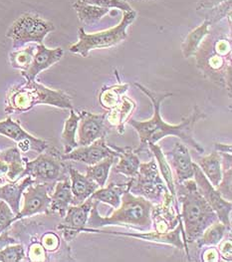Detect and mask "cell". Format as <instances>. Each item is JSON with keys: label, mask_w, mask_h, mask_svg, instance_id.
<instances>
[{"label": "cell", "mask_w": 232, "mask_h": 262, "mask_svg": "<svg viewBox=\"0 0 232 262\" xmlns=\"http://www.w3.org/2000/svg\"><path fill=\"white\" fill-rule=\"evenodd\" d=\"M148 149L152 151V154L154 155V157L156 160V164L157 167L160 170V173L165 180V182L168 185V189L171 192L172 195L175 196L176 192H175V184H174V176L172 172L171 166L168 163V160L165 157V154L161 151L160 147L156 146L155 144L153 143H149L148 144Z\"/></svg>", "instance_id": "f546056e"}, {"label": "cell", "mask_w": 232, "mask_h": 262, "mask_svg": "<svg viewBox=\"0 0 232 262\" xmlns=\"http://www.w3.org/2000/svg\"><path fill=\"white\" fill-rule=\"evenodd\" d=\"M165 157L175 172L176 184L194 178V162L189 149L183 144L176 142L173 150L165 152Z\"/></svg>", "instance_id": "2e32d148"}, {"label": "cell", "mask_w": 232, "mask_h": 262, "mask_svg": "<svg viewBox=\"0 0 232 262\" xmlns=\"http://www.w3.org/2000/svg\"><path fill=\"white\" fill-rule=\"evenodd\" d=\"M135 17L136 12L135 10L125 11L123 12V18L121 22L115 27L108 30L87 33L83 27L79 28V41L70 46L69 51L82 57H88L92 50L106 49L116 46L127 39V28L135 21Z\"/></svg>", "instance_id": "5b68a950"}, {"label": "cell", "mask_w": 232, "mask_h": 262, "mask_svg": "<svg viewBox=\"0 0 232 262\" xmlns=\"http://www.w3.org/2000/svg\"><path fill=\"white\" fill-rule=\"evenodd\" d=\"M228 230V228L220 222H216L213 225L207 227L203 233L200 235L198 239H196L198 247L202 246H211L219 244L222 238L225 235V232ZM230 231V230H228Z\"/></svg>", "instance_id": "d6a6232c"}, {"label": "cell", "mask_w": 232, "mask_h": 262, "mask_svg": "<svg viewBox=\"0 0 232 262\" xmlns=\"http://www.w3.org/2000/svg\"><path fill=\"white\" fill-rule=\"evenodd\" d=\"M219 252H220V254L222 255V257H223L225 260L231 261V242L228 241V242H224L223 244H221V245H220V248H219Z\"/></svg>", "instance_id": "60d3db41"}, {"label": "cell", "mask_w": 232, "mask_h": 262, "mask_svg": "<svg viewBox=\"0 0 232 262\" xmlns=\"http://www.w3.org/2000/svg\"><path fill=\"white\" fill-rule=\"evenodd\" d=\"M97 206L98 202H95L87 222L91 228L109 225H128L140 229H151L154 204L143 196L133 194L129 190L122 195L121 205L112 215L108 217L101 216L98 212Z\"/></svg>", "instance_id": "277c9868"}, {"label": "cell", "mask_w": 232, "mask_h": 262, "mask_svg": "<svg viewBox=\"0 0 232 262\" xmlns=\"http://www.w3.org/2000/svg\"><path fill=\"white\" fill-rule=\"evenodd\" d=\"M14 212L4 201L0 202V233L14 223Z\"/></svg>", "instance_id": "d590c367"}, {"label": "cell", "mask_w": 232, "mask_h": 262, "mask_svg": "<svg viewBox=\"0 0 232 262\" xmlns=\"http://www.w3.org/2000/svg\"><path fill=\"white\" fill-rule=\"evenodd\" d=\"M64 169L62 157L57 151L44 150L33 161L26 159L23 176L31 177L35 183L54 184L64 176Z\"/></svg>", "instance_id": "ba28073f"}, {"label": "cell", "mask_w": 232, "mask_h": 262, "mask_svg": "<svg viewBox=\"0 0 232 262\" xmlns=\"http://www.w3.org/2000/svg\"><path fill=\"white\" fill-rule=\"evenodd\" d=\"M37 105H48L60 109H73L71 98L62 90H54L34 81H25L11 87L5 99V112H28Z\"/></svg>", "instance_id": "3957f363"}, {"label": "cell", "mask_w": 232, "mask_h": 262, "mask_svg": "<svg viewBox=\"0 0 232 262\" xmlns=\"http://www.w3.org/2000/svg\"><path fill=\"white\" fill-rule=\"evenodd\" d=\"M0 159L5 161L8 165V171L6 173V180L9 183L17 182L24 178L26 159L21 157V151L18 148H9L0 151Z\"/></svg>", "instance_id": "603a6c76"}, {"label": "cell", "mask_w": 232, "mask_h": 262, "mask_svg": "<svg viewBox=\"0 0 232 262\" xmlns=\"http://www.w3.org/2000/svg\"><path fill=\"white\" fill-rule=\"evenodd\" d=\"M59 244L60 242H59L58 236L53 232H48L44 234L42 237V246L44 247L45 250L54 251L58 248Z\"/></svg>", "instance_id": "8d00e7d4"}, {"label": "cell", "mask_w": 232, "mask_h": 262, "mask_svg": "<svg viewBox=\"0 0 232 262\" xmlns=\"http://www.w3.org/2000/svg\"><path fill=\"white\" fill-rule=\"evenodd\" d=\"M215 150L218 151L219 154H231V145H226V144H215Z\"/></svg>", "instance_id": "ee69618b"}, {"label": "cell", "mask_w": 232, "mask_h": 262, "mask_svg": "<svg viewBox=\"0 0 232 262\" xmlns=\"http://www.w3.org/2000/svg\"><path fill=\"white\" fill-rule=\"evenodd\" d=\"M176 185L175 192L181 205L180 217L183 220L185 241L194 243L207 227L219 221L213 207L199 192L194 181L191 179Z\"/></svg>", "instance_id": "7a4b0ae2"}, {"label": "cell", "mask_w": 232, "mask_h": 262, "mask_svg": "<svg viewBox=\"0 0 232 262\" xmlns=\"http://www.w3.org/2000/svg\"><path fill=\"white\" fill-rule=\"evenodd\" d=\"M83 231L86 232H101V233H108L113 235H120V236H131L135 238H140L143 241L148 242H154L158 244H172L179 249L184 248V244L180 239V234H183V239L185 241L184 231L182 228V224L179 223L176 227H174L173 230L167 231V232H142V233H129V232H117V231H103L99 230L97 228H90V227H84ZM82 231V232H83Z\"/></svg>", "instance_id": "9a60e30c"}, {"label": "cell", "mask_w": 232, "mask_h": 262, "mask_svg": "<svg viewBox=\"0 0 232 262\" xmlns=\"http://www.w3.org/2000/svg\"><path fill=\"white\" fill-rule=\"evenodd\" d=\"M111 156L118 158V152L106 143V138H101L91 145L80 146L61 157L63 161H75L92 166Z\"/></svg>", "instance_id": "5bb4252c"}, {"label": "cell", "mask_w": 232, "mask_h": 262, "mask_svg": "<svg viewBox=\"0 0 232 262\" xmlns=\"http://www.w3.org/2000/svg\"><path fill=\"white\" fill-rule=\"evenodd\" d=\"M53 184L35 183L27 187L23 193V206L14 216V222L38 213H50L51 198L49 195Z\"/></svg>", "instance_id": "30bf717a"}, {"label": "cell", "mask_w": 232, "mask_h": 262, "mask_svg": "<svg viewBox=\"0 0 232 262\" xmlns=\"http://www.w3.org/2000/svg\"><path fill=\"white\" fill-rule=\"evenodd\" d=\"M32 184H35V181L31 177L25 176L17 182H8V184L0 187V200L10 206L15 215L20 211V201L23 191Z\"/></svg>", "instance_id": "d6986e66"}, {"label": "cell", "mask_w": 232, "mask_h": 262, "mask_svg": "<svg viewBox=\"0 0 232 262\" xmlns=\"http://www.w3.org/2000/svg\"><path fill=\"white\" fill-rule=\"evenodd\" d=\"M204 261H218L219 260V252L215 248H211L204 251L203 253Z\"/></svg>", "instance_id": "7bdbcfd3"}, {"label": "cell", "mask_w": 232, "mask_h": 262, "mask_svg": "<svg viewBox=\"0 0 232 262\" xmlns=\"http://www.w3.org/2000/svg\"><path fill=\"white\" fill-rule=\"evenodd\" d=\"M115 158H117V157L111 156V157H108V158L102 160L101 162H99L95 165L89 166L87 168V174L86 176L89 179L96 182L99 185V187H105V185L107 183V180H108V177H109L110 169H111L114 162H115Z\"/></svg>", "instance_id": "1f68e13d"}, {"label": "cell", "mask_w": 232, "mask_h": 262, "mask_svg": "<svg viewBox=\"0 0 232 262\" xmlns=\"http://www.w3.org/2000/svg\"><path fill=\"white\" fill-rule=\"evenodd\" d=\"M80 116L73 109L70 111V116L66 120L64 129L61 136V142L64 147V152L68 154L78 147L76 141V132L78 129Z\"/></svg>", "instance_id": "83f0119b"}, {"label": "cell", "mask_w": 232, "mask_h": 262, "mask_svg": "<svg viewBox=\"0 0 232 262\" xmlns=\"http://www.w3.org/2000/svg\"><path fill=\"white\" fill-rule=\"evenodd\" d=\"M55 30L52 22L43 18L37 13L26 12L16 19L6 32V37L12 41L14 50L27 44H42L45 37Z\"/></svg>", "instance_id": "8992f818"}, {"label": "cell", "mask_w": 232, "mask_h": 262, "mask_svg": "<svg viewBox=\"0 0 232 262\" xmlns=\"http://www.w3.org/2000/svg\"><path fill=\"white\" fill-rule=\"evenodd\" d=\"M69 173L71 181V190L73 194L72 206L83 204L100 187L96 182L89 179L87 176L82 174L77 169H73L72 167L69 169Z\"/></svg>", "instance_id": "ac0fdd59"}, {"label": "cell", "mask_w": 232, "mask_h": 262, "mask_svg": "<svg viewBox=\"0 0 232 262\" xmlns=\"http://www.w3.org/2000/svg\"><path fill=\"white\" fill-rule=\"evenodd\" d=\"M132 179H130L129 182L124 183V184H114L111 183L107 187H101L100 189L98 188L97 190L90 196L94 202L98 203H104L108 204L115 209L118 208L121 205V199L122 195L130 189L131 184H132Z\"/></svg>", "instance_id": "7402d4cb"}, {"label": "cell", "mask_w": 232, "mask_h": 262, "mask_svg": "<svg viewBox=\"0 0 232 262\" xmlns=\"http://www.w3.org/2000/svg\"><path fill=\"white\" fill-rule=\"evenodd\" d=\"M73 8L77 12L79 20L87 25L96 24L104 16L111 12L109 8H103L96 5L88 4L82 0H77L73 3Z\"/></svg>", "instance_id": "4316f807"}, {"label": "cell", "mask_w": 232, "mask_h": 262, "mask_svg": "<svg viewBox=\"0 0 232 262\" xmlns=\"http://www.w3.org/2000/svg\"><path fill=\"white\" fill-rule=\"evenodd\" d=\"M135 87H137L143 93L145 94L152 102L154 108V115L153 117L145 122L136 121L134 119H129L128 123L135 129L137 133L141 145L137 150H135L136 154L149 150L148 144L153 143L156 144L159 140L169 137L174 136L179 138L183 143L191 146L194 150H196L198 154H203L204 149L202 146L195 141L194 137V125L197 121L204 119L206 116L203 112H201L197 106L194 107V112L189 116L188 118L183 119L181 123L177 125H171L166 123L160 116V106L161 103L169 97H172L173 94H155L151 90L147 89L145 86L135 83Z\"/></svg>", "instance_id": "6da1fadb"}, {"label": "cell", "mask_w": 232, "mask_h": 262, "mask_svg": "<svg viewBox=\"0 0 232 262\" xmlns=\"http://www.w3.org/2000/svg\"><path fill=\"white\" fill-rule=\"evenodd\" d=\"M79 116L78 146H88L98 139L106 138L108 131L107 114L97 115L82 111Z\"/></svg>", "instance_id": "7c38bea8"}, {"label": "cell", "mask_w": 232, "mask_h": 262, "mask_svg": "<svg viewBox=\"0 0 232 262\" xmlns=\"http://www.w3.org/2000/svg\"><path fill=\"white\" fill-rule=\"evenodd\" d=\"M198 167L213 187H217L222 178L221 157L218 151H213L198 161Z\"/></svg>", "instance_id": "d4e9b609"}, {"label": "cell", "mask_w": 232, "mask_h": 262, "mask_svg": "<svg viewBox=\"0 0 232 262\" xmlns=\"http://www.w3.org/2000/svg\"><path fill=\"white\" fill-rule=\"evenodd\" d=\"M129 84H118L114 86L104 87L99 97L102 107L107 110L114 109L121 103L125 93L129 90Z\"/></svg>", "instance_id": "f1b7e54d"}, {"label": "cell", "mask_w": 232, "mask_h": 262, "mask_svg": "<svg viewBox=\"0 0 232 262\" xmlns=\"http://www.w3.org/2000/svg\"><path fill=\"white\" fill-rule=\"evenodd\" d=\"M50 212H58L61 217H64L69 206L73 203V194L71 190V183L68 179L60 181L52 193Z\"/></svg>", "instance_id": "ffe728a7"}, {"label": "cell", "mask_w": 232, "mask_h": 262, "mask_svg": "<svg viewBox=\"0 0 232 262\" xmlns=\"http://www.w3.org/2000/svg\"><path fill=\"white\" fill-rule=\"evenodd\" d=\"M194 182L197 186L199 192L206 200L210 206L213 207L215 211L218 221L225 225L228 230L231 229V222H230V212H231V202L224 200L217 189L213 187L203 174L202 170L198 167L197 164L194 163Z\"/></svg>", "instance_id": "9c48e42d"}, {"label": "cell", "mask_w": 232, "mask_h": 262, "mask_svg": "<svg viewBox=\"0 0 232 262\" xmlns=\"http://www.w3.org/2000/svg\"><path fill=\"white\" fill-rule=\"evenodd\" d=\"M17 244V242L13 237L9 236L7 231L4 230L0 233V250H2L3 248H5L6 246H8L10 244Z\"/></svg>", "instance_id": "b9f144b4"}, {"label": "cell", "mask_w": 232, "mask_h": 262, "mask_svg": "<svg viewBox=\"0 0 232 262\" xmlns=\"http://www.w3.org/2000/svg\"><path fill=\"white\" fill-rule=\"evenodd\" d=\"M0 135L14 141L21 152L34 150L41 154L48 149L46 141L35 138L27 133L20 126L19 122L13 121L11 117L0 121Z\"/></svg>", "instance_id": "8fae6325"}, {"label": "cell", "mask_w": 232, "mask_h": 262, "mask_svg": "<svg viewBox=\"0 0 232 262\" xmlns=\"http://www.w3.org/2000/svg\"><path fill=\"white\" fill-rule=\"evenodd\" d=\"M63 55L64 50L60 47L49 49L43 43L37 44L31 65L26 71L21 72V75L27 81H34L42 71L50 68L52 65L59 62Z\"/></svg>", "instance_id": "e0dca14e"}, {"label": "cell", "mask_w": 232, "mask_h": 262, "mask_svg": "<svg viewBox=\"0 0 232 262\" xmlns=\"http://www.w3.org/2000/svg\"><path fill=\"white\" fill-rule=\"evenodd\" d=\"M82 1L88 4L103 7V8L119 9V10H122L123 12L134 10L127 0H82Z\"/></svg>", "instance_id": "e575fe53"}, {"label": "cell", "mask_w": 232, "mask_h": 262, "mask_svg": "<svg viewBox=\"0 0 232 262\" xmlns=\"http://www.w3.org/2000/svg\"><path fill=\"white\" fill-rule=\"evenodd\" d=\"M7 171H8V165H7V163L0 159V179L2 177H6Z\"/></svg>", "instance_id": "f6af8a7d"}, {"label": "cell", "mask_w": 232, "mask_h": 262, "mask_svg": "<svg viewBox=\"0 0 232 262\" xmlns=\"http://www.w3.org/2000/svg\"><path fill=\"white\" fill-rule=\"evenodd\" d=\"M231 49V44L230 41H227L225 39H221L215 43V51L217 55L220 56H225L228 53H230Z\"/></svg>", "instance_id": "ab89813d"}, {"label": "cell", "mask_w": 232, "mask_h": 262, "mask_svg": "<svg viewBox=\"0 0 232 262\" xmlns=\"http://www.w3.org/2000/svg\"><path fill=\"white\" fill-rule=\"evenodd\" d=\"M94 201L89 198L83 204L69 206L63 222L58 226L66 242H72L87 225L90 211L94 206Z\"/></svg>", "instance_id": "4fadbf2b"}, {"label": "cell", "mask_w": 232, "mask_h": 262, "mask_svg": "<svg viewBox=\"0 0 232 262\" xmlns=\"http://www.w3.org/2000/svg\"><path fill=\"white\" fill-rule=\"evenodd\" d=\"M25 258V251L21 244H10L0 250V261L19 262Z\"/></svg>", "instance_id": "836d02e7"}, {"label": "cell", "mask_w": 232, "mask_h": 262, "mask_svg": "<svg viewBox=\"0 0 232 262\" xmlns=\"http://www.w3.org/2000/svg\"><path fill=\"white\" fill-rule=\"evenodd\" d=\"M210 27L211 23L205 19L199 26H197L191 33H189V35L181 44V51L183 56L191 58L195 55L201 42L211 33Z\"/></svg>", "instance_id": "484cf974"}, {"label": "cell", "mask_w": 232, "mask_h": 262, "mask_svg": "<svg viewBox=\"0 0 232 262\" xmlns=\"http://www.w3.org/2000/svg\"><path fill=\"white\" fill-rule=\"evenodd\" d=\"M231 0H200L199 4L197 6L198 10H212L213 8H216L218 6H221Z\"/></svg>", "instance_id": "f35d334b"}, {"label": "cell", "mask_w": 232, "mask_h": 262, "mask_svg": "<svg viewBox=\"0 0 232 262\" xmlns=\"http://www.w3.org/2000/svg\"><path fill=\"white\" fill-rule=\"evenodd\" d=\"M129 191L152 203L163 202L164 195L169 189L159 176L156 161L152 160L149 163L140 164L138 171L132 179Z\"/></svg>", "instance_id": "52a82bcc"}, {"label": "cell", "mask_w": 232, "mask_h": 262, "mask_svg": "<svg viewBox=\"0 0 232 262\" xmlns=\"http://www.w3.org/2000/svg\"><path fill=\"white\" fill-rule=\"evenodd\" d=\"M37 48V44L30 43L12 51L9 54L10 64L14 69L20 70L21 72L26 71L32 63L33 57Z\"/></svg>", "instance_id": "4dcf8cb0"}, {"label": "cell", "mask_w": 232, "mask_h": 262, "mask_svg": "<svg viewBox=\"0 0 232 262\" xmlns=\"http://www.w3.org/2000/svg\"><path fill=\"white\" fill-rule=\"evenodd\" d=\"M135 108V102L132 99L124 96L121 103L114 109L110 110L111 112L107 114L108 124L112 127H116L117 130L122 135L125 131V123L128 122Z\"/></svg>", "instance_id": "cb8c5ba5"}, {"label": "cell", "mask_w": 232, "mask_h": 262, "mask_svg": "<svg viewBox=\"0 0 232 262\" xmlns=\"http://www.w3.org/2000/svg\"><path fill=\"white\" fill-rule=\"evenodd\" d=\"M109 146L113 150H116L118 152V158H120V161L114 169V172L124 174L130 179L135 178L138 171V167L141 164L140 159L135 150H133L132 148H129V147L121 148L113 145H109Z\"/></svg>", "instance_id": "44dd1931"}, {"label": "cell", "mask_w": 232, "mask_h": 262, "mask_svg": "<svg viewBox=\"0 0 232 262\" xmlns=\"http://www.w3.org/2000/svg\"><path fill=\"white\" fill-rule=\"evenodd\" d=\"M45 249L42 244H32L29 248V258L32 261H42L45 260Z\"/></svg>", "instance_id": "74e56055"}]
</instances>
